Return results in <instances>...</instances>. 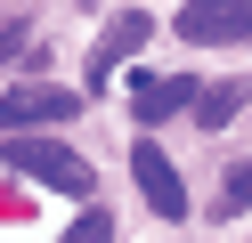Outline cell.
Returning <instances> with one entry per match:
<instances>
[{"mask_svg":"<svg viewBox=\"0 0 252 243\" xmlns=\"http://www.w3.org/2000/svg\"><path fill=\"white\" fill-rule=\"evenodd\" d=\"M138 49H147V8H122L114 25L98 32V49H90V73H82V81H90V89H98V81L114 73L122 57H138Z\"/></svg>","mask_w":252,"mask_h":243,"instance_id":"obj_5","label":"cell"},{"mask_svg":"<svg viewBox=\"0 0 252 243\" xmlns=\"http://www.w3.org/2000/svg\"><path fill=\"white\" fill-rule=\"evenodd\" d=\"M8 162H17L25 178H41V187H57V194H82V203L98 194V170H90L73 146H57V138H25L17 130V138H8Z\"/></svg>","mask_w":252,"mask_h":243,"instance_id":"obj_1","label":"cell"},{"mask_svg":"<svg viewBox=\"0 0 252 243\" xmlns=\"http://www.w3.org/2000/svg\"><path fill=\"white\" fill-rule=\"evenodd\" d=\"M82 97L57 89V81H17V89L0 97V130H49V122H73Z\"/></svg>","mask_w":252,"mask_h":243,"instance_id":"obj_2","label":"cell"},{"mask_svg":"<svg viewBox=\"0 0 252 243\" xmlns=\"http://www.w3.org/2000/svg\"><path fill=\"white\" fill-rule=\"evenodd\" d=\"M187 106H195V81H187V73H163V81L138 73L130 81V113H138V122H171V113H187Z\"/></svg>","mask_w":252,"mask_h":243,"instance_id":"obj_6","label":"cell"},{"mask_svg":"<svg viewBox=\"0 0 252 243\" xmlns=\"http://www.w3.org/2000/svg\"><path fill=\"white\" fill-rule=\"evenodd\" d=\"M236 106H244V89H203V97H195V122H203V130H220Z\"/></svg>","mask_w":252,"mask_h":243,"instance_id":"obj_8","label":"cell"},{"mask_svg":"<svg viewBox=\"0 0 252 243\" xmlns=\"http://www.w3.org/2000/svg\"><path fill=\"white\" fill-rule=\"evenodd\" d=\"M179 41H195V49L252 41V0H187L179 8Z\"/></svg>","mask_w":252,"mask_h":243,"instance_id":"obj_3","label":"cell"},{"mask_svg":"<svg viewBox=\"0 0 252 243\" xmlns=\"http://www.w3.org/2000/svg\"><path fill=\"white\" fill-rule=\"evenodd\" d=\"M130 178H138V194L155 203V219H187V187H179V170H171V154L155 138L130 146Z\"/></svg>","mask_w":252,"mask_h":243,"instance_id":"obj_4","label":"cell"},{"mask_svg":"<svg viewBox=\"0 0 252 243\" xmlns=\"http://www.w3.org/2000/svg\"><path fill=\"white\" fill-rule=\"evenodd\" d=\"M106 235H114V219H106V211H82V219H73L57 243H106Z\"/></svg>","mask_w":252,"mask_h":243,"instance_id":"obj_9","label":"cell"},{"mask_svg":"<svg viewBox=\"0 0 252 243\" xmlns=\"http://www.w3.org/2000/svg\"><path fill=\"white\" fill-rule=\"evenodd\" d=\"M212 211H220V219H228V211H252V162H236V170L220 178V203Z\"/></svg>","mask_w":252,"mask_h":243,"instance_id":"obj_7","label":"cell"},{"mask_svg":"<svg viewBox=\"0 0 252 243\" xmlns=\"http://www.w3.org/2000/svg\"><path fill=\"white\" fill-rule=\"evenodd\" d=\"M17 49H25V16H17V8H0V65L17 57Z\"/></svg>","mask_w":252,"mask_h":243,"instance_id":"obj_10","label":"cell"}]
</instances>
